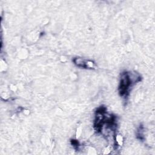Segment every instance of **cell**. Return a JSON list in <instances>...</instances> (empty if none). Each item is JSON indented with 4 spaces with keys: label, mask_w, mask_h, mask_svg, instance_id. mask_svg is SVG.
Segmentation results:
<instances>
[{
    "label": "cell",
    "mask_w": 155,
    "mask_h": 155,
    "mask_svg": "<svg viewBox=\"0 0 155 155\" xmlns=\"http://www.w3.org/2000/svg\"><path fill=\"white\" fill-rule=\"evenodd\" d=\"M140 81V76L133 74L131 72L125 71L121 74L120 84L119 86V93L122 97H126L129 94L131 87L136 82Z\"/></svg>",
    "instance_id": "obj_1"
},
{
    "label": "cell",
    "mask_w": 155,
    "mask_h": 155,
    "mask_svg": "<svg viewBox=\"0 0 155 155\" xmlns=\"http://www.w3.org/2000/svg\"><path fill=\"white\" fill-rule=\"evenodd\" d=\"M73 61L75 65L79 67L83 68H91L94 66V63L92 61L85 60L81 58H74Z\"/></svg>",
    "instance_id": "obj_2"
}]
</instances>
